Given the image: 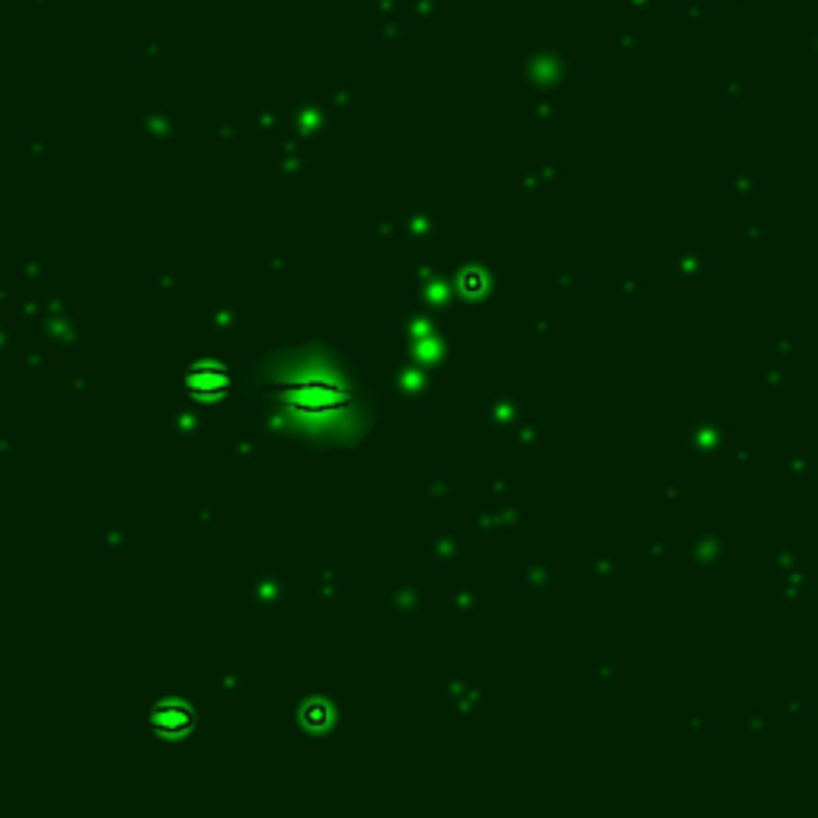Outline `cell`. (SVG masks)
Listing matches in <instances>:
<instances>
[{
    "label": "cell",
    "mask_w": 818,
    "mask_h": 818,
    "mask_svg": "<svg viewBox=\"0 0 818 818\" xmlns=\"http://www.w3.org/2000/svg\"><path fill=\"white\" fill-rule=\"evenodd\" d=\"M224 374L212 368V364H205V368H195L193 374H189V390L198 393V397H212V393H221L224 390Z\"/></svg>",
    "instance_id": "cell-2"
},
{
    "label": "cell",
    "mask_w": 818,
    "mask_h": 818,
    "mask_svg": "<svg viewBox=\"0 0 818 818\" xmlns=\"http://www.w3.org/2000/svg\"><path fill=\"white\" fill-rule=\"evenodd\" d=\"M289 403L298 412H308V416H320V412H333L337 407L345 403V390L330 381H301L298 387H291Z\"/></svg>",
    "instance_id": "cell-1"
}]
</instances>
